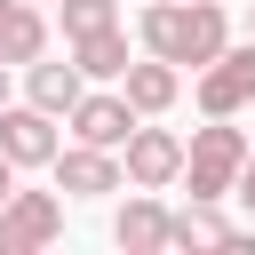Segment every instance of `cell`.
<instances>
[{"instance_id":"cell-1","label":"cell","mask_w":255,"mask_h":255,"mask_svg":"<svg viewBox=\"0 0 255 255\" xmlns=\"http://www.w3.org/2000/svg\"><path fill=\"white\" fill-rule=\"evenodd\" d=\"M135 40H143L151 56H167V64L207 72V64L231 48V16H223V0H151V8L135 16Z\"/></svg>"},{"instance_id":"cell-2","label":"cell","mask_w":255,"mask_h":255,"mask_svg":"<svg viewBox=\"0 0 255 255\" xmlns=\"http://www.w3.org/2000/svg\"><path fill=\"white\" fill-rule=\"evenodd\" d=\"M247 135L231 128V120H207V128H191V143H183V183H191V199H231L239 191V167H247Z\"/></svg>"},{"instance_id":"cell-3","label":"cell","mask_w":255,"mask_h":255,"mask_svg":"<svg viewBox=\"0 0 255 255\" xmlns=\"http://www.w3.org/2000/svg\"><path fill=\"white\" fill-rule=\"evenodd\" d=\"M247 104H255V32L199 72V112H207V120H239Z\"/></svg>"},{"instance_id":"cell-4","label":"cell","mask_w":255,"mask_h":255,"mask_svg":"<svg viewBox=\"0 0 255 255\" xmlns=\"http://www.w3.org/2000/svg\"><path fill=\"white\" fill-rule=\"evenodd\" d=\"M48 175H56V191H64V199H104V191H120V183H128V159H120V151H104V143H80V135H72V143L56 151V167H48Z\"/></svg>"},{"instance_id":"cell-5","label":"cell","mask_w":255,"mask_h":255,"mask_svg":"<svg viewBox=\"0 0 255 255\" xmlns=\"http://www.w3.org/2000/svg\"><path fill=\"white\" fill-rule=\"evenodd\" d=\"M0 151H8L16 167H56V151H64L56 112H40L32 96H24V104H0Z\"/></svg>"},{"instance_id":"cell-6","label":"cell","mask_w":255,"mask_h":255,"mask_svg":"<svg viewBox=\"0 0 255 255\" xmlns=\"http://www.w3.org/2000/svg\"><path fill=\"white\" fill-rule=\"evenodd\" d=\"M64 231V199L56 191H16L8 207H0V255H32V247H48Z\"/></svg>"},{"instance_id":"cell-7","label":"cell","mask_w":255,"mask_h":255,"mask_svg":"<svg viewBox=\"0 0 255 255\" xmlns=\"http://www.w3.org/2000/svg\"><path fill=\"white\" fill-rule=\"evenodd\" d=\"M143 128V112L128 104V88H104V96H80L72 104V135L80 143H104V151H128V135Z\"/></svg>"},{"instance_id":"cell-8","label":"cell","mask_w":255,"mask_h":255,"mask_svg":"<svg viewBox=\"0 0 255 255\" xmlns=\"http://www.w3.org/2000/svg\"><path fill=\"white\" fill-rule=\"evenodd\" d=\"M120 159H128V183H143V191L183 183V135H167V128H135Z\"/></svg>"},{"instance_id":"cell-9","label":"cell","mask_w":255,"mask_h":255,"mask_svg":"<svg viewBox=\"0 0 255 255\" xmlns=\"http://www.w3.org/2000/svg\"><path fill=\"white\" fill-rule=\"evenodd\" d=\"M167 231H175V207H159V191H128V207L112 215V239L128 247V255H159L167 247Z\"/></svg>"},{"instance_id":"cell-10","label":"cell","mask_w":255,"mask_h":255,"mask_svg":"<svg viewBox=\"0 0 255 255\" xmlns=\"http://www.w3.org/2000/svg\"><path fill=\"white\" fill-rule=\"evenodd\" d=\"M24 96H32L40 112L72 120V104L88 96V72H80V56H40V64H24Z\"/></svg>"},{"instance_id":"cell-11","label":"cell","mask_w":255,"mask_h":255,"mask_svg":"<svg viewBox=\"0 0 255 255\" xmlns=\"http://www.w3.org/2000/svg\"><path fill=\"white\" fill-rule=\"evenodd\" d=\"M120 88H128V104H135L143 120H159V112L183 96V64H167V56H151V48H143V56L128 64V80H120Z\"/></svg>"},{"instance_id":"cell-12","label":"cell","mask_w":255,"mask_h":255,"mask_svg":"<svg viewBox=\"0 0 255 255\" xmlns=\"http://www.w3.org/2000/svg\"><path fill=\"white\" fill-rule=\"evenodd\" d=\"M0 56H8L16 72L48 56V16H40V0H0Z\"/></svg>"},{"instance_id":"cell-13","label":"cell","mask_w":255,"mask_h":255,"mask_svg":"<svg viewBox=\"0 0 255 255\" xmlns=\"http://www.w3.org/2000/svg\"><path fill=\"white\" fill-rule=\"evenodd\" d=\"M72 56H80V72H88V80H128V64H135V48H128V32H120V24H104V32L72 40Z\"/></svg>"},{"instance_id":"cell-14","label":"cell","mask_w":255,"mask_h":255,"mask_svg":"<svg viewBox=\"0 0 255 255\" xmlns=\"http://www.w3.org/2000/svg\"><path fill=\"white\" fill-rule=\"evenodd\" d=\"M56 16H64V40H88V32L120 24V0H56Z\"/></svg>"},{"instance_id":"cell-15","label":"cell","mask_w":255,"mask_h":255,"mask_svg":"<svg viewBox=\"0 0 255 255\" xmlns=\"http://www.w3.org/2000/svg\"><path fill=\"white\" fill-rule=\"evenodd\" d=\"M239 207H247V223H255V151H247V167H239V191H231Z\"/></svg>"},{"instance_id":"cell-16","label":"cell","mask_w":255,"mask_h":255,"mask_svg":"<svg viewBox=\"0 0 255 255\" xmlns=\"http://www.w3.org/2000/svg\"><path fill=\"white\" fill-rule=\"evenodd\" d=\"M8 199H16V159L0 151V207H8Z\"/></svg>"},{"instance_id":"cell-17","label":"cell","mask_w":255,"mask_h":255,"mask_svg":"<svg viewBox=\"0 0 255 255\" xmlns=\"http://www.w3.org/2000/svg\"><path fill=\"white\" fill-rule=\"evenodd\" d=\"M8 72H16V64H8V56H0V104H8Z\"/></svg>"},{"instance_id":"cell-18","label":"cell","mask_w":255,"mask_h":255,"mask_svg":"<svg viewBox=\"0 0 255 255\" xmlns=\"http://www.w3.org/2000/svg\"><path fill=\"white\" fill-rule=\"evenodd\" d=\"M247 32H255V0H247Z\"/></svg>"},{"instance_id":"cell-19","label":"cell","mask_w":255,"mask_h":255,"mask_svg":"<svg viewBox=\"0 0 255 255\" xmlns=\"http://www.w3.org/2000/svg\"><path fill=\"white\" fill-rule=\"evenodd\" d=\"M40 8H48V0H40Z\"/></svg>"}]
</instances>
